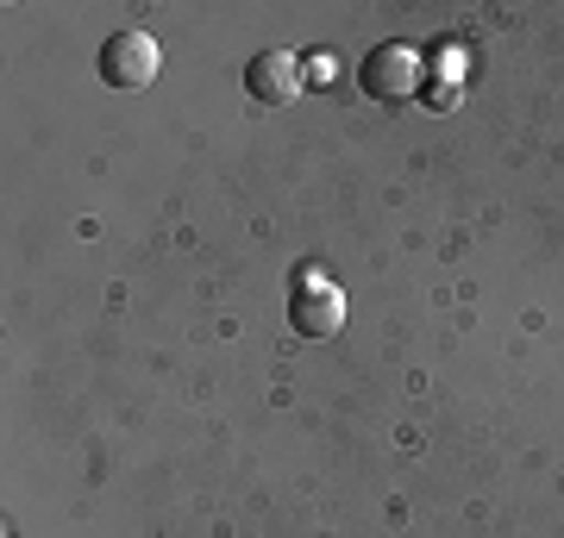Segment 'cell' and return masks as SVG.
<instances>
[{
  "label": "cell",
  "mask_w": 564,
  "mask_h": 538,
  "mask_svg": "<svg viewBox=\"0 0 564 538\" xmlns=\"http://www.w3.org/2000/svg\"><path fill=\"white\" fill-rule=\"evenodd\" d=\"M358 88L370 100H383V107H402V100H414L426 88V57L414 51V44H402V39L370 44L364 63H358Z\"/></svg>",
  "instance_id": "1"
},
{
  "label": "cell",
  "mask_w": 564,
  "mask_h": 538,
  "mask_svg": "<svg viewBox=\"0 0 564 538\" xmlns=\"http://www.w3.org/2000/svg\"><path fill=\"white\" fill-rule=\"evenodd\" d=\"M289 326H295V339H339L345 326V295L339 282L326 276L321 263H302L295 276H289Z\"/></svg>",
  "instance_id": "2"
},
{
  "label": "cell",
  "mask_w": 564,
  "mask_h": 538,
  "mask_svg": "<svg viewBox=\"0 0 564 538\" xmlns=\"http://www.w3.org/2000/svg\"><path fill=\"white\" fill-rule=\"evenodd\" d=\"M101 81L107 88H120V95H139V88H151L163 69V51L151 32H113V39L101 44Z\"/></svg>",
  "instance_id": "3"
},
{
  "label": "cell",
  "mask_w": 564,
  "mask_h": 538,
  "mask_svg": "<svg viewBox=\"0 0 564 538\" xmlns=\"http://www.w3.org/2000/svg\"><path fill=\"white\" fill-rule=\"evenodd\" d=\"M302 88H307V69L289 51H258V57L245 63V95L258 100V107H289Z\"/></svg>",
  "instance_id": "4"
},
{
  "label": "cell",
  "mask_w": 564,
  "mask_h": 538,
  "mask_svg": "<svg viewBox=\"0 0 564 538\" xmlns=\"http://www.w3.org/2000/svg\"><path fill=\"white\" fill-rule=\"evenodd\" d=\"M302 69H307V81H339V76H345V69H339V57H333V51H321V57H307Z\"/></svg>",
  "instance_id": "5"
},
{
  "label": "cell",
  "mask_w": 564,
  "mask_h": 538,
  "mask_svg": "<svg viewBox=\"0 0 564 538\" xmlns=\"http://www.w3.org/2000/svg\"><path fill=\"white\" fill-rule=\"evenodd\" d=\"M421 100L433 107V113H445V107H452L458 95H452V81H426V88H421Z\"/></svg>",
  "instance_id": "6"
}]
</instances>
